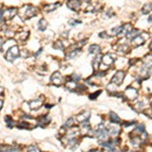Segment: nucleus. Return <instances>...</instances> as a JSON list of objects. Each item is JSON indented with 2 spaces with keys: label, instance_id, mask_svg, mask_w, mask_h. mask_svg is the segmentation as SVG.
Returning <instances> with one entry per match:
<instances>
[{
  "label": "nucleus",
  "instance_id": "f3484780",
  "mask_svg": "<svg viewBox=\"0 0 152 152\" xmlns=\"http://www.w3.org/2000/svg\"><path fill=\"white\" fill-rule=\"evenodd\" d=\"M47 25H48V22H47V20H44V18H42V20L39 21V30H42V32L46 30Z\"/></svg>",
  "mask_w": 152,
  "mask_h": 152
},
{
  "label": "nucleus",
  "instance_id": "0eeeda50",
  "mask_svg": "<svg viewBox=\"0 0 152 152\" xmlns=\"http://www.w3.org/2000/svg\"><path fill=\"white\" fill-rule=\"evenodd\" d=\"M27 10H25V18H30L32 16H34L35 12H37V10H35V7L33 6H27Z\"/></svg>",
  "mask_w": 152,
  "mask_h": 152
},
{
  "label": "nucleus",
  "instance_id": "f03ea898",
  "mask_svg": "<svg viewBox=\"0 0 152 152\" xmlns=\"http://www.w3.org/2000/svg\"><path fill=\"white\" fill-rule=\"evenodd\" d=\"M20 52L18 47L17 46H13V47H11L8 51H7V53L5 55V58H6L7 61H10V62H12V61H14L18 56H20Z\"/></svg>",
  "mask_w": 152,
  "mask_h": 152
},
{
  "label": "nucleus",
  "instance_id": "4468645a",
  "mask_svg": "<svg viewBox=\"0 0 152 152\" xmlns=\"http://www.w3.org/2000/svg\"><path fill=\"white\" fill-rule=\"evenodd\" d=\"M101 52V48L98 45H91L89 47V53L91 54H98Z\"/></svg>",
  "mask_w": 152,
  "mask_h": 152
},
{
  "label": "nucleus",
  "instance_id": "7c9ffc66",
  "mask_svg": "<svg viewBox=\"0 0 152 152\" xmlns=\"http://www.w3.org/2000/svg\"><path fill=\"white\" fill-rule=\"evenodd\" d=\"M99 37L101 38H108V35H106V33H101V34H99Z\"/></svg>",
  "mask_w": 152,
  "mask_h": 152
},
{
  "label": "nucleus",
  "instance_id": "c85d7f7f",
  "mask_svg": "<svg viewBox=\"0 0 152 152\" xmlns=\"http://www.w3.org/2000/svg\"><path fill=\"white\" fill-rule=\"evenodd\" d=\"M101 90H98V91H96V93H93V94H90L89 97H90V99H96V96H98V94H101Z\"/></svg>",
  "mask_w": 152,
  "mask_h": 152
},
{
  "label": "nucleus",
  "instance_id": "423d86ee",
  "mask_svg": "<svg viewBox=\"0 0 152 152\" xmlns=\"http://www.w3.org/2000/svg\"><path fill=\"white\" fill-rule=\"evenodd\" d=\"M51 81L53 84H55V85H61V83H62V81H63L62 75H61L59 72H55L53 75L51 76Z\"/></svg>",
  "mask_w": 152,
  "mask_h": 152
},
{
  "label": "nucleus",
  "instance_id": "393cba45",
  "mask_svg": "<svg viewBox=\"0 0 152 152\" xmlns=\"http://www.w3.org/2000/svg\"><path fill=\"white\" fill-rule=\"evenodd\" d=\"M54 48H55V49H60V50H62V49L64 48L62 42H56L55 44H54Z\"/></svg>",
  "mask_w": 152,
  "mask_h": 152
},
{
  "label": "nucleus",
  "instance_id": "473e14b6",
  "mask_svg": "<svg viewBox=\"0 0 152 152\" xmlns=\"http://www.w3.org/2000/svg\"><path fill=\"white\" fill-rule=\"evenodd\" d=\"M2 46H3V43H0V51L2 50V48H1Z\"/></svg>",
  "mask_w": 152,
  "mask_h": 152
},
{
  "label": "nucleus",
  "instance_id": "c756f323",
  "mask_svg": "<svg viewBox=\"0 0 152 152\" xmlns=\"http://www.w3.org/2000/svg\"><path fill=\"white\" fill-rule=\"evenodd\" d=\"M72 78L75 80V82H76V81H77V80H79V79H80V76H79V75H75V74H73V75H72Z\"/></svg>",
  "mask_w": 152,
  "mask_h": 152
},
{
  "label": "nucleus",
  "instance_id": "72a5a7b5",
  "mask_svg": "<svg viewBox=\"0 0 152 152\" xmlns=\"http://www.w3.org/2000/svg\"><path fill=\"white\" fill-rule=\"evenodd\" d=\"M148 21H149V22H151V16H149V18H148Z\"/></svg>",
  "mask_w": 152,
  "mask_h": 152
},
{
  "label": "nucleus",
  "instance_id": "2f4dec72",
  "mask_svg": "<svg viewBox=\"0 0 152 152\" xmlns=\"http://www.w3.org/2000/svg\"><path fill=\"white\" fill-rule=\"evenodd\" d=\"M2 104H3V101L0 99V110H1V108H2Z\"/></svg>",
  "mask_w": 152,
  "mask_h": 152
},
{
  "label": "nucleus",
  "instance_id": "f8f14e48",
  "mask_svg": "<svg viewBox=\"0 0 152 152\" xmlns=\"http://www.w3.org/2000/svg\"><path fill=\"white\" fill-rule=\"evenodd\" d=\"M138 35H140V30H133V28L127 34V37L129 38V39H132V40L134 39V38L138 37Z\"/></svg>",
  "mask_w": 152,
  "mask_h": 152
},
{
  "label": "nucleus",
  "instance_id": "ddd939ff",
  "mask_svg": "<svg viewBox=\"0 0 152 152\" xmlns=\"http://www.w3.org/2000/svg\"><path fill=\"white\" fill-rule=\"evenodd\" d=\"M89 119V113H84V114H81V115H79L78 117L75 118V120L79 121L80 123L82 122H85V121H87Z\"/></svg>",
  "mask_w": 152,
  "mask_h": 152
},
{
  "label": "nucleus",
  "instance_id": "9d476101",
  "mask_svg": "<svg viewBox=\"0 0 152 152\" xmlns=\"http://www.w3.org/2000/svg\"><path fill=\"white\" fill-rule=\"evenodd\" d=\"M111 55L110 54H108V55H104L103 58H101V61L104 63V64H108V65H111V63L115 61V58H111Z\"/></svg>",
  "mask_w": 152,
  "mask_h": 152
},
{
  "label": "nucleus",
  "instance_id": "b1692460",
  "mask_svg": "<svg viewBox=\"0 0 152 152\" xmlns=\"http://www.w3.org/2000/svg\"><path fill=\"white\" fill-rule=\"evenodd\" d=\"M122 30H123V25H120V27H117L115 28H113V34L114 35H119L122 33Z\"/></svg>",
  "mask_w": 152,
  "mask_h": 152
},
{
  "label": "nucleus",
  "instance_id": "9b49d317",
  "mask_svg": "<svg viewBox=\"0 0 152 152\" xmlns=\"http://www.w3.org/2000/svg\"><path fill=\"white\" fill-rule=\"evenodd\" d=\"M132 44L134 45V46H140V45H143L144 44V39L142 37H138L134 38V39L132 40Z\"/></svg>",
  "mask_w": 152,
  "mask_h": 152
},
{
  "label": "nucleus",
  "instance_id": "7ed1b4c3",
  "mask_svg": "<svg viewBox=\"0 0 152 152\" xmlns=\"http://www.w3.org/2000/svg\"><path fill=\"white\" fill-rule=\"evenodd\" d=\"M124 78H125V72L122 70H119L116 72V74L113 76V78H111V84H115L116 86H118V85H121V83L123 82Z\"/></svg>",
  "mask_w": 152,
  "mask_h": 152
},
{
  "label": "nucleus",
  "instance_id": "a878e982",
  "mask_svg": "<svg viewBox=\"0 0 152 152\" xmlns=\"http://www.w3.org/2000/svg\"><path fill=\"white\" fill-rule=\"evenodd\" d=\"M28 152H40L39 148L35 146H30V148L28 149Z\"/></svg>",
  "mask_w": 152,
  "mask_h": 152
},
{
  "label": "nucleus",
  "instance_id": "1a4fd4ad",
  "mask_svg": "<svg viewBox=\"0 0 152 152\" xmlns=\"http://www.w3.org/2000/svg\"><path fill=\"white\" fill-rule=\"evenodd\" d=\"M30 104V106L32 110H37V109H39L40 106H42V99L37 98V99H35V101H30V104Z\"/></svg>",
  "mask_w": 152,
  "mask_h": 152
},
{
  "label": "nucleus",
  "instance_id": "f257e3e1",
  "mask_svg": "<svg viewBox=\"0 0 152 152\" xmlns=\"http://www.w3.org/2000/svg\"><path fill=\"white\" fill-rule=\"evenodd\" d=\"M16 13H17V9L16 8L1 9V10H0V20H10V18H12Z\"/></svg>",
  "mask_w": 152,
  "mask_h": 152
},
{
  "label": "nucleus",
  "instance_id": "2eb2a0df",
  "mask_svg": "<svg viewBox=\"0 0 152 152\" xmlns=\"http://www.w3.org/2000/svg\"><path fill=\"white\" fill-rule=\"evenodd\" d=\"M77 83H76L75 81H69V82H66V87H67L69 90H76V88H77Z\"/></svg>",
  "mask_w": 152,
  "mask_h": 152
},
{
  "label": "nucleus",
  "instance_id": "a211bd4d",
  "mask_svg": "<svg viewBox=\"0 0 152 152\" xmlns=\"http://www.w3.org/2000/svg\"><path fill=\"white\" fill-rule=\"evenodd\" d=\"M110 118H111V122L114 123V124H116V123H117V124H119V123L121 122L120 118H119L115 113H111L110 114Z\"/></svg>",
  "mask_w": 152,
  "mask_h": 152
},
{
  "label": "nucleus",
  "instance_id": "6ab92c4d",
  "mask_svg": "<svg viewBox=\"0 0 152 152\" xmlns=\"http://www.w3.org/2000/svg\"><path fill=\"white\" fill-rule=\"evenodd\" d=\"M60 6V3H55V4H49V5L45 6V10L46 11H52V10H55L57 7Z\"/></svg>",
  "mask_w": 152,
  "mask_h": 152
},
{
  "label": "nucleus",
  "instance_id": "dca6fc26",
  "mask_svg": "<svg viewBox=\"0 0 152 152\" xmlns=\"http://www.w3.org/2000/svg\"><path fill=\"white\" fill-rule=\"evenodd\" d=\"M101 62V56H97L96 58L93 59V61H92V64H93V69L94 70H97L98 69V66H99V63Z\"/></svg>",
  "mask_w": 152,
  "mask_h": 152
},
{
  "label": "nucleus",
  "instance_id": "6e6552de",
  "mask_svg": "<svg viewBox=\"0 0 152 152\" xmlns=\"http://www.w3.org/2000/svg\"><path fill=\"white\" fill-rule=\"evenodd\" d=\"M67 6L72 10H78L81 6V2L80 1H69L67 2Z\"/></svg>",
  "mask_w": 152,
  "mask_h": 152
},
{
  "label": "nucleus",
  "instance_id": "cd10ccee",
  "mask_svg": "<svg viewBox=\"0 0 152 152\" xmlns=\"http://www.w3.org/2000/svg\"><path fill=\"white\" fill-rule=\"evenodd\" d=\"M81 21L80 20H69V25H72V27H74L75 25H77V23H80Z\"/></svg>",
  "mask_w": 152,
  "mask_h": 152
},
{
  "label": "nucleus",
  "instance_id": "bb28decb",
  "mask_svg": "<svg viewBox=\"0 0 152 152\" xmlns=\"http://www.w3.org/2000/svg\"><path fill=\"white\" fill-rule=\"evenodd\" d=\"M5 121H6L7 125H8L9 127H12V126H13V122H12V120H11L10 117H6L5 118Z\"/></svg>",
  "mask_w": 152,
  "mask_h": 152
},
{
  "label": "nucleus",
  "instance_id": "4be33fe9",
  "mask_svg": "<svg viewBox=\"0 0 152 152\" xmlns=\"http://www.w3.org/2000/svg\"><path fill=\"white\" fill-rule=\"evenodd\" d=\"M74 122H75V118H70L68 119L67 121H66V124H65V127H72L73 125H74Z\"/></svg>",
  "mask_w": 152,
  "mask_h": 152
},
{
  "label": "nucleus",
  "instance_id": "aec40b11",
  "mask_svg": "<svg viewBox=\"0 0 152 152\" xmlns=\"http://www.w3.org/2000/svg\"><path fill=\"white\" fill-rule=\"evenodd\" d=\"M20 148L17 147H4L2 148V152H20Z\"/></svg>",
  "mask_w": 152,
  "mask_h": 152
},
{
  "label": "nucleus",
  "instance_id": "39448f33",
  "mask_svg": "<svg viewBox=\"0 0 152 152\" xmlns=\"http://www.w3.org/2000/svg\"><path fill=\"white\" fill-rule=\"evenodd\" d=\"M125 96L129 99H135L138 96V92H137L136 89L133 88V87H128L125 91Z\"/></svg>",
  "mask_w": 152,
  "mask_h": 152
},
{
  "label": "nucleus",
  "instance_id": "412c9836",
  "mask_svg": "<svg viewBox=\"0 0 152 152\" xmlns=\"http://www.w3.org/2000/svg\"><path fill=\"white\" fill-rule=\"evenodd\" d=\"M49 122H50V119L48 116H44V117H42L39 120V124L41 126H45V125L49 124Z\"/></svg>",
  "mask_w": 152,
  "mask_h": 152
},
{
  "label": "nucleus",
  "instance_id": "5701e85b",
  "mask_svg": "<svg viewBox=\"0 0 152 152\" xmlns=\"http://www.w3.org/2000/svg\"><path fill=\"white\" fill-rule=\"evenodd\" d=\"M151 5L152 4L151 3H147L145 4V6L143 7V10H142V12L143 13H148V12H150V10H151Z\"/></svg>",
  "mask_w": 152,
  "mask_h": 152
},
{
  "label": "nucleus",
  "instance_id": "20e7f679",
  "mask_svg": "<svg viewBox=\"0 0 152 152\" xmlns=\"http://www.w3.org/2000/svg\"><path fill=\"white\" fill-rule=\"evenodd\" d=\"M94 135L98 138L99 140H108V130L104 128V126L103 124H101L98 126V129L97 131L94 132Z\"/></svg>",
  "mask_w": 152,
  "mask_h": 152
}]
</instances>
